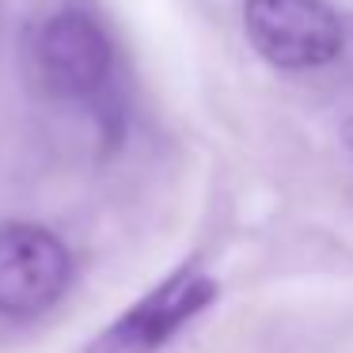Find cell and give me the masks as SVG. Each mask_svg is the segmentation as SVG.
<instances>
[{
	"label": "cell",
	"mask_w": 353,
	"mask_h": 353,
	"mask_svg": "<svg viewBox=\"0 0 353 353\" xmlns=\"http://www.w3.org/2000/svg\"><path fill=\"white\" fill-rule=\"evenodd\" d=\"M31 65L50 99L92 114L110 133L122 130L114 42L88 12L61 8L42 19L31 39Z\"/></svg>",
	"instance_id": "obj_1"
},
{
	"label": "cell",
	"mask_w": 353,
	"mask_h": 353,
	"mask_svg": "<svg viewBox=\"0 0 353 353\" xmlns=\"http://www.w3.org/2000/svg\"><path fill=\"white\" fill-rule=\"evenodd\" d=\"M342 145H345V152L353 156V118H350V122L342 125Z\"/></svg>",
	"instance_id": "obj_5"
},
{
	"label": "cell",
	"mask_w": 353,
	"mask_h": 353,
	"mask_svg": "<svg viewBox=\"0 0 353 353\" xmlns=\"http://www.w3.org/2000/svg\"><path fill=\"white\" fill-rule=\"evenodd\" d=\"M72 285V254L50 228L31 221L0 224V315L39 319Z\"/></svg>",
	"instance_id": "obj_3"
},
{
	"label": "cell",
	"mask_w": 353,
	"mask_h": 353,
	"mask_svg": "<svg viewBox=\"0 0 353 353\" xmlns=\"http://www.w3.org/2000/svg\"><path fill=\"white\" fill-rule=\"evenodd\" d=\"M221 285L198 270H179L163 285H156L148 296L125 307L107 330L92 342L88 353H156L168 345L190 319H198L216 300Z\"/></svg>",
	"instance_id": "obj_4"
},
{
	"label": "cell",
	"mask_w": 353,
	"mask_h": 353,
	"mask_svg": "<svg viewBox=\"0 0 353 353\" xmlns=\"http://www.w3.org/2000/svg\"><path fill=\"white\" fill-rule=\"evenodd\" d=\"M243 34L254 54L281 72L323 69L345 46L342 23L323 0H247Z\"/></svg>",
	"instance_id": "obj_2"
}]
</instances>
